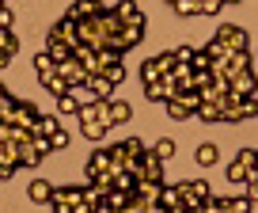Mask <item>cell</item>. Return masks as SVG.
I'll return each mask as SVG.
<instances>
[{"instance_id": "cell-41", "label": "cell", "mask_w": 258, "mask_h": 213, "mask_svg": "<svg viewBox=\"0 0 258 213\" xmlns=\"http://www.w3.org/2000/svg\"><path fill=\"white\" fill-rule=\"evenodd\" d=\"M224 8V0H202V16H217Z\"/></svg>"}, {"instance_id": "cell-8", "label": "cell", "mask_w": 258, "mask_h": 213, "mask_svg": "<svg viewBox=\"0 0 258 213\" xmlns=\"http://www.w3.org/2000/svg\"><path fill=\"white\" fill-rule=\"evenodd\" d=\"M114 16L125 27H145V12L137 8V0H118V4H114Z\"/></svg>"}, {"instance_id": "cell-13", "label": "cell", "mask_w": 258, "mask_h": 213, "mask_svg": "<svg viewBox=\"0 0 258 213\" xmlns=\"http://www.w3.org/2000/svg\"><path fill=\"white\" fill-rule=\"evenodd\" d=\"M84 88H88V91H91V95H95V99H110L114 84L106 80L103 73H88V84H84Z\"/></svg>"}, {"instance_id": "cell-14", "label": "cell", "mask_w": 258, "mask_h": 213, "mask_svg": "<svg viewBox=\"0 0 258 213\" xmlns=\"http://www.w3.org/2000/svg\"><path fill=\"white\" fill-rule=\"evenodd\" d=\"M42 156H46V152H42L34 141H27V145H19V168H38Z\"/></svg>"}, {"instance_id": "cell-35", "label": "cell", "mask_w": 258, "mask_h": 213, "mask_svg": "<svg viewBox=\"0 0 258 213\" xmlns=\"http://www.w3.org/2000/svg\"><path fill=\"white\" fill-rule=\"evenodd\" d=\"M228 179H232V183H243V179H247V168H243L239 160H232V164H228Z\"/></svg>"}, {"instance_id": "cell-19", "label": "cell", "mask_w": 258, "mask_h": 213, "mask_svg": "<svg viewBox=\"0 0 258 213\" xmlns=\"http://www.w3.org/2000/svg\"><path fill=\"white\" fill-rule=\"evenodd\" d=\"M129 115H133V107H129V103H121V99H110V126L129 122Z\"/></svg>"}, {"instance_id": "cell-21", "label": "cell", "mask_w": 258, "mask_h": 213, "mask_svg": "<svg viewBox=\"0 0 258 213\" xmlns=\"http://www.w3.org/2000/svg\"><path fill=\"white\" fill-rule=\"evenodd\" d=\"M61 115H42L38 118V126H34V133H42V137H49V133H57V130H61Z\"/></svg>"}, {"instance_id": "cell-3", "label": "cell", "mask_w": 258, "mask_h": 213, "mask_svg": "<svg viewBox=\"0 0 258 213\" xmlns=\"http://www.w3.org/2000/svg\"><path fill=\"white\" fill-rule=\"evenodd\" d=\"M53 213H69L84 205V187H53Z\"/></svg>"}, {"instance_id": "cell-20", "label": "cell", "mask_w": 258, "mask_h": 213, "mask_svg": "<svg viewBox=\"0 0 258 213\" xmlns=\"http://www.w3.org/2000/svg\"><path fill=\"white\" fill-rule=\"evenodd\" d=\"M38 84H42L46 91H53V95H64V91H69V84L61 80V73H57V69H53L49 76H38Z\"/></svg>"}, {"instance_id": "cell-26", "label": "cell", "mask_w": 258, "mask_h": 213, "mask_svg": "<svg viewBox=\"0 0 258 213\" xmlns=\"http://www.w3.org/2000/svg\"><path fill=\"white\" fill-rule=\"evenodd\" d=\"M239 118H243V122H254V118H258V99L254 95L239 99Z\"/></svg>"}, {"instance_id": "cell-46", "label": "cell", "mask_w": 258, "mask_h": 213, "mask_svg": "<svg viewBox=\"0 0 258 213\" xmlns=\"http://www.w3.org/2000/svg\"><path fill=\"white\" fill-rule=\"evenodd\" d=\"M224 4H239V0H224Z\"/></svg>"}, {"instance_id": "cell-30", "label": "cell", "mask_w": 258, "mask_h": 213, "mask_svg": "<svg viewBox=\"0 0 258 213\" xmlns=\"http://www.w3.org/2000/svg\"><path fill=\"white\" fill-rule=\"evenodd\" d=\"M16 103H19L16 95H4V99H0V122H12V115H16Z\"/></svg>"}, {"instance_id": "cell-33", "label": "cell", "mask_w": 258, "mask_h": 213, "mask_svg": "<svg viewBox=\"0 0 258 213\" xmlns=\"http://www.w3.org/2000/svg\"><path fill=\"white\" fill-rule=\"evenodd\" d=\"M224 213H250V198L243 194V198H228V209Z\"/></svg>"}, {"instance_id": "cell-40", "label": "cell", "mask_w": 258, "mask_h": 213, "mask_svg": "<svg viewBox=\"0 0 258 213\" xmlns=\"http://www.w3.org/2000/svg\"><path fill=\"white\" fill-rule=\"evenodd\" d=\"M49 145H53V148H64V145H69V130L61 126L57 133H49Z\"/></svg>"}, {"instance_id": "cell-28", "label": "cell", "mask_w": 258, "mask_h": 213, "mask_svg": "<svg viewBox=\"0 0 258 213\" xmlns=\"http://www.w3.org/2000/svg\"><path fill=\"white\" fill-rule=\"evenodd\" d=\"M129 198H133V194H125V190H118V187H114L110 194H106V205H110V209H125V205H129Z\"/></svg>"}, {"instance_id": "cell-10", "label": "cell", "mask_w": 258, "mask_h": 213, "mask_svg": "<svg viewBox=\"0 0 258 213\" xmlns=\"http://www.w3.org/2000/svg\"><path fill=\"white\" fill-rule=\"evenodd\" d=\"M99 12H103V4H99V0H73V4H69V12H64V16H69V19H76V23H80V19H95Z\"/></svg>"}, {"instance_id": "cell-45", "label": "cell", "mask_w": 258, "mask_h": 213, "mask_svg": "<svg viewBox=\"0 0 258 213\" xmlns=\"http://www.w3.org/2000/svg\"><path fill=\"white\" fill-rule=\"evenodd\" d=\"M4 95H12V91H8V88H4V84H0V99H4Z\"/></svg>"}, {"instance_id": "cell-39", "label": "cell", "mask_w": 258, "mask_h": 213, "mask_svg": "<svg viewBox=\"0 0 258 213\" xmlns=\"http://www.w3.org/2000/svg\"><path fill=\"white\" fill-rule=\"evenodd\" d=\"M156 65H160L163 73H171V69H175L178 61H175V54H156Z\"/></svg>"}, {"instance_id": "cell-27", "label": "cell", "mask_w": 258, "mask_h": 213, "mask_svg": "<svg viewBox=\"0 0 258 213\" xmlns=\"http://www.w3.org/2000/svg\"><path fill=\"white\" fill-rule=\"evenodd\" d=\"M53 69H57V61L49 58V54H34V73L38 76H49Z\"/></svg>"}, {"instance_id": "cell-37", "label": "cell", "mask_w": 258, "mask_h": 213, "mask_svg": "<svg viewBox=\"0 0 258 213\" xmlns=\"http://www.w3.org/2000/svg\"><path fill=\"white\" fill-rule=\"evenodd\" d=\"M194 69H213V58L205 54V49H194V61H190Z\"/></svg>"}, {"instance_id": "cell-15", "label": "cell", "mask_w": 258, "mask_h": 213, "mask_svg": "<svg viewBox=\"0 0 258 213\" xmlns=\"http://www.w3.org/2000/svg\"><path fill=\"white\" fill-rule=\"evenodd\" d=\"M194 118H198V122H224V118H220V103H213V99H202V107L194 111Z\"/></svg>"}, {"instance_id": "cell-36", "label": "cell", "mask_w": 258, "mask_h": 213, "mask_svg": "<svg viewBox=\"0 0 258 213\" xmlns=\"http://www.w3.org/2000/svg\"><path fill=\"white\" fill-rule=\"evenodd\" d=\"M12 23H16V12L8 4H0V31H12Z\"/></svg>"}, {"instance_id": "cell-38", "label": "cell", "mask_w": 258, "mask_h": 213, "mask_svg": "<svg viewBox=\"0 0 258 213\" xmlns=\"http://www.w3.org/2000/svg\"><path fill=\"white\" fill-rule=\"evenodd\" d=\"M243 183H247V198H258V168H250Z\"/></svg>"}, {"instance_id": "cell-29", "label": "cell", "mask_w": 258, "mask_h": 213, "mask_svg": "<svg viewBox=\"0 0 258 213\" xmlns=\"http://www.w3.org/2000/svg\"><path fill=\"white\" fill-rule=\"evenodd\" d=\"M103 76H106V80H110V84H118V80H121V76H125V65H121V58H114V61H110V65H106V69H103Z\"/></svg>"}, {"instance_id": "cell-9", "label": "cell", "mask_w": 258, "mask_h": 213, "mask_svg": "<svg viewBox=\"0 0 258 213\" xmlns=\"http://www.w3.org/2000/svg\"><path fill=\"white\" fill-rule=\"evenodd\" d=\"M38 107L34 103H27V99H19L16 103V115H12V126H23V130H34V126H38Z\"/></svg>"}, {"instance_id": "cell-24", "label": "cell", "mask_w": 258, "mask_h": 213, "mask_svg": "<svg viewBox=\"0 0 258 213\" xmlns=\"http://www.w3.org/2000/svg\"><path fill=\"white\" fill-rule=\"evenodd\" d=\"M171 8L178 16H202V0H171Z\"/></svg>"}, {"instance_id": "cell-2", "label": "cell", "mask_w": 258, "mask_h": 213, "mask_svg": "<svg viewBox=\"0 0 258 213\" xmlns=\"http://www.w3.org/2000/svg\"><path fill=\"white\" fill-rule=\"evenodd\" d=\"M254 91H258V76H254V69H247V73H235L232 80H228V95H224V103H228V99H232V103H235V99H250Z\"/></svg>"}, {"instance_id": "cell-34", "label": "cell", "mask_w": 258, "mask_h": 213, "mask_svg": "<svg viewBox=\"0 0 258 213\" xmlns=\"http://www.w3.org/2000/svg\"><path fill=\"white\" fill-rule=\"evenodd\" d=\"M186 187H190V190H194V194L202 198V202H205V198H209V194H213V187H209V183H205V179H190V183H186Z\"/></svg>"}, {"instance_id": "cell-4", "label": "cell", "mask_w": 258, "mask_h": 213, "mask_svg": "<svg viewBox=\"0 0 258 213\" xmlns=\"http://www.w3.org/2000/svg\"><path fill=\"white\" fill-rule=\"evenodd\" d=\"M145 95L152 99V103H167V99H175V95H178V80H175V73H163L156 84H145Z\"/></svg>"}, {"instance_id": "cell-17", "label": "cell", "mask_w": 258, "mask_h": 213, "mask_svg": "<svg viewBox=\"0 0 258 213\" xmlns=\"http://www.w3.org/2000/svg\"><path fill=\"white\" fill-rule=\"evenodd\" d=\"M46 54H49V58H53V61H57V65H61V61H69V58H73L76 49H73V46H69V42H57V38H49V46H46Z\"/></svg>"}, {"instance_id": "cell-22", "label": "cell", "mask_w": 258, "mask_h": 213, "mask_svg": "<svg viewBox=\"0 0 258 213\" xmlns=\"http://www.w3.org/2000/svg\"><path fill=\"white\" fill-rule=\"evenodd\" d=\"M160 205H167V209L182 205V187H167V183H163L160 187Z\"/></svg>"}, {"instance_id": "cell-44", "label": "cell", "mask_w": 258, "mask_h": 213, "mask_svg": "<svg viewBox=\"0 0 258 213\" xmlns=\"http://www.w3.org/2000/svg\"><path fill=\"white\" fill-rule=\"evenodd\" d=\"M250 213H258V198H250Z\"/></svg>"}, {"instance_id": "cell-5", "label": "cell", "mask_w": 258, "mask_h": 213, "mask_svg": "<svg viewBox=\"0 0 258 213\" xmlns=\"http://www.w3.org/2000/svg\"><path fill=\"white\" fill-rule=\"evenodd\" d=\"M217 38L224 42L232 54H243V49H247V31H243V27H235V23H220Z\"/></svg>"}, {"instance_id": "cell-25", "label": "cell", "mask_w": 258, "mask_h": 213, "mask_svg": "<svg viewBox=\"0 0 258 213\" xmlns=\"http://www.w3.org/2000/svg\"><path fill=\"white\" fill-rule=\"evenodd\" d=\"M160 76H163V69L156 65V58H148L145 65H141V80H145V84H156Z\"/></svg>"}, {"instance_id": "cell-18", "label": "cell", "mask_w": 258, "mask_h": 213, "mask_svg": "<svg viewBox=\"0 0 258 213\" xmlns=\"http://www.w3.org/2000/svg\"><path fill=\"white\" fill-rule=\"evenodd\" d=\"M194 156H198V164H202V168H213V164L220 160V148L205 141V145H198V152H194Z\"/></svg>"}, {"instance_id": "cell-42", "label": "cell", "mask_w": 258, "mask_h": 213, "mask_svg": "<svg viewBox=\"0 0 258 213\" xmlns=\"http://www.w3.org/2000/svg\"><path fill=\"white\" fill-rule=\"evenodd\" d=\"M175 61H178V65H190V61H194V46H182V49H175Z\"/></svg>"}, {"instance_id": "cell-6", "label": "cell", "mask_w": 258, "mask_h": 213, "mask_svg": "<svg viewBox=\"0 0 258 213\" xmlns=\"http://www.w3.org/2000/svg\"><path fill=\"white\" fill-rule=\"evenodd\" d=\"M57 73H61V80L69 84V88H84V84H88V69H84L76 58L61 61V65H57Z\"/></svg>"}, {"instance_id": "cell-32", "label": "cell", "mask_w": 258, "mask_h": 213, "mask_svg": "<svg viewBox=\"0 0 258 213\" xmlns=\"http://www.w3.org/2000/svg\"><path fill=\"white\" fill-rule=\"evenodd\" d=\"M235 160L250 172V168H258V148H239V156H235Z\"/></svg>"}, {"instance_id": "cell-23", "label": "cell", "mask_w": 258, "mask_h": 213, "mask_svg": "<svg viewBox=\"0 0 258 213\" xmlns=\"http://www.w3.org/2000/svg\"><path fill=\"white\" fill-rule=\"evenodd\" d=\"M0 54H4L8 61L19 54V38H16V31H0Z\"/></svg>"}, {"instance_id": "cell-43", "label": "cell", "mask_w": 258, "mask_h": 213, "mask_svg": "<svg viewBox=\"0 0 258 213\" xmlns=\"http://www.w3.org/2000/svg\"><path fill=\"white\" fill-rule=\"evenodd\" d=\"M145 213H167V205H160V202H156V205H148Z\"/></svg>"}, {"instance_id": "cell-47", "label": "cell", "mask_w": 258, "mask_h": 213, "mask_svg": "<svg viewBox=\"0 0 258 213\" xmlns=\"http://www.w3.org/2000/svg\"><path fill=\"white\" fill-rule=\"evenodd\" d=\"M254 58H258V54H254Z\"/></svg>"}, {"instance_id": "cell-11", "label": "cell", "mask_w": 258, "mask_h": 213, "mask_svg": "<svg viewBox=\"0 0 258 213\" xmlns=\"http://www.w3.org/2000/svg\"><path fill=\"white\" fill-rule=\"evenodd\" d=\"M110 148H99V152H91V160H88V179H99V175H106L110 172Z\"/></svg>"}, {"instance_id": "cell-12", "label": "cell", "mask_w": 258, "mask_h": 213, "mask_svg": "<svg viewBox=\"0 0 258 213\" xmlns=\"http://www.w3.org/2000/svg\"><path fill=\"white\" fill-rule=\"evenodd\" d=\"M80 95H76V91L73 88H69V91H64V95H57V115H61V118H73V115H80Z\"/></svg>"}, {"instance_id": "cell-1", "label": "cell", "mask_w": 258, "mask_h": 213, "mask_svg": "<svg viewBox=\"0 0 258 213\" xmlns=\"http://www.w3.org/2000/svg\"><path fill=\"white\" fill-rule=\"evenodd\" d=\"M129 175L137 183H163V160L152 152V148H145V152L129 164Z\"/></svg>"}, {"instance_id": "cell-31", "label": "cell", "mask_w": 258, "mask_h": 213, "mask_svg": "<svg viewBox=\"0 0 258 213\" xmlns=\"http://www.w3.org/2000/svg\"><path fill=\"white\" fill-rule=\"evenodd\" d=\"M152 152L160 156V160H167V156H175V141H171V137H160V141L152 145Z\"/></svg>"}, {"instance_id": "cell-16", "label": "cell", "mask_w": 258, "mask_h": 213, "mask_svg": "<svg viewBox=\"0 0 258 213\" xmlns=\"http://www.w3.org/2000/svg\"><path fill=\"white\" fill-rule=\"evenodd\" d=\"M27 194H31V202H49V198H53V183L34 179L31 187H27Z\"/></svg>"}, {"instance_id": "cell-7", "label": "cell", "mask_w": 258, "mask_h": 213, "mask_svg": "<svg viewBox=\"0 0 258 213\" xmlns=\"http://www.w3.org/2000/svg\"><path fill=\"white\" fill-rule=\"evenodd\" d=\"M49 38H57V42H69V46H80V31H76V19H69V16H61L53 23V31H49Z\"/></svg>"}]
</instances>
